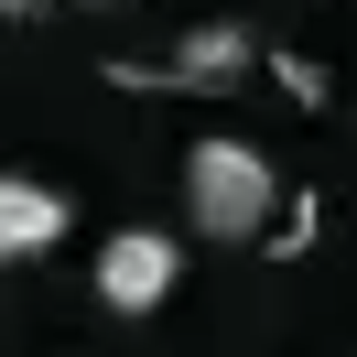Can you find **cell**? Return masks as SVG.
Returning a JSON list of instances; mask_svg holds the SVG:
<instances>
[{"mask_svg": "<svg viewBox=\"0 0 357 357\" xmlns=\"http://www.w3.org/2000/svg\"><path fill=\"white\" fill-rule=\"evenodd\" d=\"M174 282H184V249L162 238V227H119V238L98 249V292H109V314H152V303H174Z\"/></svg>", "mask_w": 357, "mask_h": 357, "instance_id": "7a4b0ae2", "label": "cell"}, {"mask_svg": "<svg viewBox=\"0 0 357 357\" xmlns=\"http://www.w3.org/2000/svg\"><path fill=\"white\" fill-rule=\"evenodd\" d=\"M66 217H76V206L54 195V184H33V174H0V271H11V260H44V249L66 238Z\"/></svg>", "mask_w": 357, "mask_h": 357, "instance_id": "3957f363", "label": "cell"}, {"mask_svg": "<svg viewBox=\"0 0 357 357\" xmlns=\"http://www.w3.org/2000/svg\"><path fill=\"white\" fill-rule=\"evenodd\" d=\"M238 66H249V33H238V22H195V33L174 44V66H162V87H227Z\"/></svg>", "mask_w": 357, "mask_h": 357, "instance_id": "277c9868", "label": "cell"}, {"mask_svg": "<svg viewBox=\"0 0 357 357\" xmlns=\"http://www.w3.org/2000/svg\"><path fill=\"white\" fill-rule=\"evenodd\" d=\"M184 206H195V227L206 238H260L271 227V206H282V184H271V162L249 152V141H195L184 152Z\"/></svg>", "mask_w": 357, "mask_h": 357, "instance_id": "6da1fadb", "label": "cell"}, {"mask_svg": "<svg viewBox=\"0 0 357 357\" xmlns=\"http://www.w3.org/2000/svg\"><path fill=\"white\" fill-rule=\"evenodd\" d=\"M0 11H11V22H22V11H44V0H0Z\"/></svg>", "mask_w": 357, "mask_h": 357, "instance_id": "5b68a950", "label": "cell"}]
</instances>
